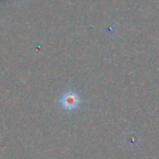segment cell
<instances>
[{
  "instance_id": "obj_1",
  "label": "cell",
  "mask_w": 159,
  "mask_h": 159,
  "mask_svg": "<svg viewBox=\"0 0 159 159\" xmlns=\"http://www.w3.org/2000/svg\"><path fill=\"white\" fill-rule=\"evenodd\" d=\"M78 102H79V99H78L77 95L75 93H72V92L66 93L63 96V98L61 99V103H62L63 107L68 110L75 108L77 106Z\"/></svg>"
}]
</instances>
